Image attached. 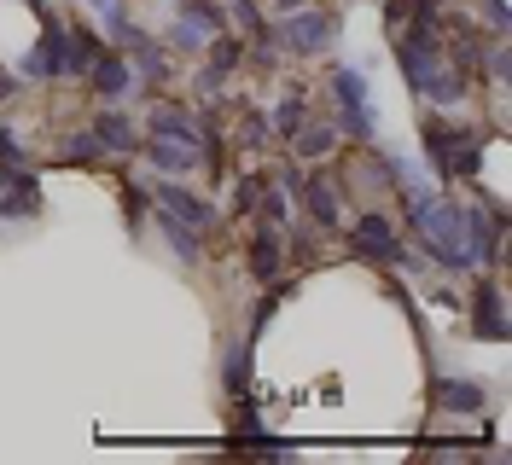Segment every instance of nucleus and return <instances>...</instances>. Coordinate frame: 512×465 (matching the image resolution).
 Segmentation results:
<instances>
[{"label": "nucleus", "mask_w": 512, "mask_h": 465, "mask_svg": "<svg viewBox=\"0 0 512 465\" xmlns=\"http://www.w3.org/2000/svg\"><path fill=\"white\" fill-rule=\"evenodd\" d=\"M64 59H70V24L64 18H47V30L35 41V53L24 59V82H59Z\"/></svg>", "instance_id": "4"}, {"label": "nucleus", "mask_w": 512, "mask_h": 465, "mask_svg": "<svg viewBox=\"0 0 512 465\" xmlns=\"http://www.w3.org/2000/svg\"><path fill=\"white\" fill-rule=\"evenodd\" d=\"M0 157H6V163H30V152H24V140H18V134H12L6 123H0Z\"/></svg>", "instance_id": "25"}, {"label": "nucleus", "mask_w": 512, "mask_h": 465, "mask_svg": "<svg viewBox=\"0 0 512 465\" xmlns=\"http://www.w3.org/2000/svg\"><path fill=\"white\" fill-rule=\"evenodd\" d=\"M332 105L350 111V105H367V76L350 70V64H332Z\"/></svg>", "instance_id": "16"}, {"label": "nucleus", "mask_w": 512, "mask_h": 465, "mask_svg": "<svg viewBox=\"0 0 512 465\" xmlns=\"http://www.w3.org/2000/svg\"><path fill=\"white\" fill-rule=\"evenodd\" d=\"M437 407L443 413H478L483 407V384H472V378H448V372H437Z\"/></svg>", "instance_id": "12"}, {"label": "nucleus", "mask_w": 512, "mask_h": 465, "mask_svg": "<svg viewBox=\"0 0 512 465\" xmlns=\"http://www.w3.org/2000/svg\"><path fill=\"white\" fill-rule=\"evenodd\" d=\"M152 186H158V210L181 216L187 227H198V233H210V227H216V210H210L192 186H181V181H152Z\"/></svg>", "instance_id": "6"}, {"label": "nucleus", "mask_w": 512, "mask_h": 465, "mask_svg": "<svg viewBox=\"0 0 512 465\" xmlns=\"http://www.w3.org/2000/svg\"><path fill=\"white\" fill-rule=\"evenodd\" d=\"M94 140H99V152H105V157L140 152V128H134V117L117 111V105H105V111L94 117Z\"/></svg>", "instance_id": "8"}, {"label": "nucleus", "mask_w": 512, "mask_h": 465, "mask_svg": "<svg viewBox=\"0 0 512 465\" xmlns=\"http://www.w3.org/2000/svg\"><path fill=\"white\" fill-rule=\"evenodd\" d=\"M222 384H227V396H245V390H251V338L227 349V372H222Z\"/></svg>", "instance_id": "18"}, {"label": "nucleus", "mask_w": 512, "mask_h": 465, "mask_svg": "<svg viewBox=\"0 0 512 465\" xmlns=\"http://www.w3.org/2000/svg\"><path fill=\"white\" fill-rule=\"evenodd\" d=\"M425 157L437 163L443 181H472L483 169V146L472 128H448V123H425Z\"/></svg>", "instance_id": "1"}, {"label": "nucleus", "mask_w": 512, "mask_h": 465, "mask_svg": "<svg viewBox=\"0 0 512 465\" xmlns=\"http://www.w3.org/2000/svg\"><path fill=\"white\" fill-rule=\"evenodd\" d=\"M262 175H239V181H233V216H251L256 210V198H262Z\"/></svg>", "instance_id": "24"}, {"label": "nucleus", "mask_w": 512, "mask_h": 465, "mask_svg": "<svg viewBox=\"0 0 512 465\" xmlns=\"http://www.w3.org/2000/svg\"><path fill=\"white\" fill-rule=\"evenodd\" d=\"M181 18H192V24H204L210 35H216V30H227V12H222V6H210V0H181Z\"/></svg>", "instance_id": "23"}, {"label": "nucleus", "mask_w": 512, "mask_h": 465, "mask_svg": "<svg viewBox=\"0 0 512 465\" xmlns=\"http://www.w3.org/2000/svg\"><path fill=\"white\" fill-rule=\"evenodd\" d=\"M227 18H233V24H239V35H245V41H268V24H262V12H256V0H233V6H227Z\"/></svg>", "instance_id": "20"}, {"label": "nucleus", "mask_w": 512, "mask_h": 465, "mask_svg": "<svg viewBox=\"0 0 512 465\" xmlns=\"http://www.w3.org/2000/svg\"><path fill=\"white\" fill-rule=\"evenodd\" d=\"M297 198L309 204V221L320 233H344V192L332 186V175H315V181L297 186Z\"/></svg>", "instance_id": "5"}, {"label": "nucleus", "mask_w": 512, "mask_h": 465, "mask_svg": "<svg viewBox=\"0 0 512 465\" xmlns=\"http://www.w3.org/2000/svg\"><path fill=\"white\" fill-rule=\"evenodd\" d=\"M291 140H297V163H315V157H326L332 146H338V128L332 123H303Z\"/></svg>", "instance_id": "15"}, {"label": "nucleus", "mask_w": 512, "mask_h": 465, "mask_svg": "<svg viewBox=\"0 0 512 465\" xmlns=\"http://www.w3.org/2000/svg\"><path fill=\"white\" fill-rule=\"evenodd\" d=\"M169 47H181V53L198 59V53L210 47V30H204V24H192V18H175V24H169Z\"/></svg>", "instance_id": "19"}, {"label": "nucleus", "mask_w": 512, "mask_h": 465, "mask_svg": "<svg viewBox=\"0 0 512 465\" xmlns=\"http://www.w3.org/2000/svg\"><path fill=\"white\" fill-rule=\"evenodd\" d=\"M268 41H274V47H286V53H303V59H320V53L338 41V18L297 6V12H286V18L268 30Z\"/></svg>", "instance_id": "2"}, {"label": "nucleus", "mask_w": 512, "mask_h": 465, "mask_svg": "<svg viewBox=\"0 0 512 465\" xmlns=\"http://www.w3.org/2000/svg\"><path fill=\"white\" fill-rule=\"evenodd\" d=\"M280 268H286V227H268V221H262L251 233V274L274 285Z\"/></svg>", "instance_id": "9"}, {"label": "nucleus", "mask_w": 512, "mask_h": 465, "mask_svg": "<svg viewBox=\"0 0 512 465\" xmlns=\"http://www.w3.org/2000/svg\"><path fill=\"white\" fill-rule=\"evenodd\" d=\"M99 53H105L99 35L82 30V24H70V59H64V76H88V64H94Z\"/></svg>", "instance_id": "17"}, {"label": "nucleus", "mask_w": 512, "mask_h": 465, "mask_svg": "<svg viewBox=\"0 0 512 465\" xmlns=\"http://www.w3.org/2000/svg\"><path fill=\"white\" fill-rule=\"evenodd\" d=\"M88 82H94V93L105 105H123L128 93H134V64H128L123 53H99V59L88 64Z\"/></svg>", "instance_id": "7"}, {"label": "nucleus", "mask_w": 512, "mask_h": 465, "mask_svg": "<svg viewBox=\"0 0 512 465\" xmlns=\"http://www.w3.org/2000/svg\"><path fill=\"white\" fill-rule=\"evenodd\" d=\"M24 88V76H12V70H6V64H0V105H6V99H12V93Z\"/></svg>", "instance_id": "26"}, {"label": "nucleus", "mask_w": 512, "mask_h": 465, "mask_svg": "<svg viewBox=\"0 0 512 465\" xmlns=\"http://www.w3.org/2000/svg\"><path fill=\"white\" fill-rule=\"evenodd\" d=\"M350 250L361 256V262H379V268H396V262H408V245H402L396 221L379 216V210H367V216L350 227Z\"/></svg>", "instance_id": "3"}, {"label": "nucleus", "mask_w": 512, "mask_h": 465, "mask_svg": "<svg viewBox=\"0 0 512 465\" xmlns=\"http://www.w3.org/2000/svg\"><path fill=\"white\" fill-rule=\"evenodd\" d=\"M303 117H309V88H297V82H291V88L280 93V105L268 111V128H274V140H291V134L303 128Z\"/></svg>", "instance_id": "11"}, {"label": "nucleus", "mask_w": 512, "mask_h": 465, "mask_svg": "<svg viewBox=\"0 0 512 465\" xmlns=\"http://www.w3.org/2000/svg\"><path fill=\"white\" fill-rule=\"evenodd\" d=\"M88 6H99V0H88Z\"/></svg>", "instance_id": "28"}, {"label": "nucleus", "mask_w": 512, "mask_h": 465, "mask_svg": "<svg viewBox=\"0 0 512 465\" xmlns=\"http://www.w3.org/2000/svg\"><path fill=\"white\" fill-rule=\"evenodd\" d=\"M140 146H146V163L163 169V175H187V169H198V152H192V146H175V140H158V134H146Z\"/></svg>", "instance_id": "13"}, {"label": "nucleus", "mask_w": 512, "mask_h": 465, "mask_svg": "<svg viewBox=\"0 0 512 465\" xmlns=\"http://www.w3.org/2000/svg\"><path fill=\"white\" fill-rule=\"evenodd\" d=\"M64 163H99V140H94V128H82V134H64V146H59Z\"/></svg>", "instance_id": "22"}, {"label": "nucleus", "mask_w": 512, "mask_h": 465, "mask_svg": "<svg viewBox=\"0 0 512 465\" xmlns=\"http://www.w3.org/2000/svg\"><path fill=\"white\" fill-rule=\"evenodd\" d=\"M256 210H262V221H268V227H291V198H286V186H262Z\"/></svg>", "instance_id": "21"}, {"label": "nucleus", "mask_w": 512, "mask_h": 465, "mask_svg": "<svg viewBox=\"0 0 512 465\" xmlns=\"http://www.w3.org/2000/svg\"><path fill=\"white\" fill-rule=\"evenodd\" d=\"M274 6H280V12H297V6H309V0H274Z\"/></svg>", "instance_id": "27"}, {"label": "nucleus", "mask_w": 512, "mask_h": 465, "mask_svg": "<svg viewBox=\"0 0 512 465\" xmlns=\"http://www.w3.org/2000/svg\"><path fill=\"white\" fill-rule=\"evenodd\" d=\"M158 227H163V239H169V250H175L181 262H198V256H204V239H198V227H187L181 216L158 210Z\"/></svg>", "instance_id": "14"}, {"label": "nucleus", "mask_w": 512, "mask_h": 465, "mask_svg": "<svg viewBox=\"0 0 512 465\" xmlns=\"http://www.w3.org/2000/svg\"><path fill=\"white\" fill-rule=\"evenodd\" d=\"M146 134H158V140H175V146H204V123L187 117V111H175V105H158L152 117H146Z\"/></svg>", "instance_id": "10"}]
</instances>
